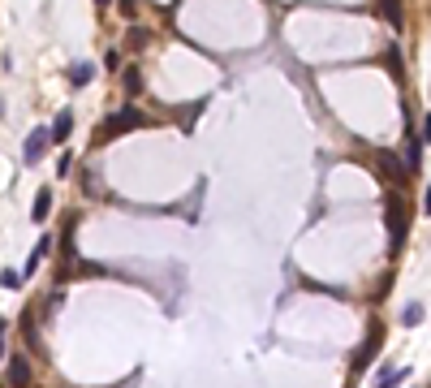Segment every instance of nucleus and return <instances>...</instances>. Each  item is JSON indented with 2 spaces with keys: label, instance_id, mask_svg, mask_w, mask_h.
<instances>
[{
  "label": "nucleus",
  "instance_id": "obj_17",
  "mask_svg": "<svg viewBox=\"0 0 431 388\" xmlns=\"http://www.w3.org/2000/svg\"><path fill=\"white\" fill-rule=\"evenodd\" d=\"M423 212H427V216H431V186H427V190H423Z\"/></svg>",
  "mask_w": 431,
  "mask_h": 388
},
{
  "label": "nucleus",
  "instance_id": "obj_13",
  "mask_svg": "<svg viewBox=\"0 0 431 388\" xmlns=\"http://www.w3.org/2000/svg\"><path fill=\"white\" fill-rule=\"evenodd\" d=\"M125 91H142V74H138V69L125 74Z\"/></svg>",
  "mask_w": 431,
  "mask_h": 388
},
{
  "label": "nucleus",
  "instance_id": "obj_1",
  "mask_svg": "<svg viewBox=\"0 0 431 388\" xmlns=\"http://www.w3.org/2000/svg\"><path fill=\"white\" fill-rule=\"evenodd\" d=\"M134 125H142L138 108H121V112H113V117L100 125V134H104V138H117V134H125V129H134Z\"/></svg>",
  "mask_w": 431,
  "mask_h": 388
},
{
  "label": "nucleus",
  "instance_id": "obj_14",
  "mask_svg": "<svg viewBox=\"0 0 431 388\" xmlns=\"http://www.w3.org/2000/svg\"><path fill=\"white\" fill-rule=\"evenodd\" d=\"M0 281H5L9 289H18V285H22V272H5V277H0Z\"/></svg>",
  "mask_w": 431,
  "mask_h": 388
},
{
  "label": "nucleus",
  "instance_id": "obj_19",
  "mask_svg": "<svg viewBox=\"0 0 431 388\" xmlns=\"http://www.w3.org/2000/svg\"><path fill=\"white\" fill-rule=\"evenodd\" d=\"M100 5H108V0H100Z\"/></svg>",
  "mask_w": 431,
  "mask_h": 388
},
{
  "label": "nucleus",
  "instance_id": "obj_12",
  "mask_svg": "<svg viewBox=\"0 0 431 388\" xmlns=\"http://www.w3.org/2000/svg\"><path fill=\"white\" fill-rule=\"evenodd\" d=\"M74 173V155H60L56 160V177H69Z\"/></svg>",
  "mask_w": 431,
  "mask_h": 388
},
{
  "label": "nucleus",
  "instance_id": "obj_2",
  "mask_svg": "<svg viewBox=\"0 0 431 388\" xmlns=\"http://www.w3.org/2000/svg\"><path fill=\"white\" fill-rule=\"evenodd\" d=\"M47 147H52V129H35V134L26 138V147H22V155H26V164H39V160L47 155Z\"/></svg>",
  "mask_w": 431,
  "mask_h": 388
},
{
  "label": "nucleus",
  "instance_id": "obj_15",
  "mask_svg": "<svg viewBox=\"0 0 431 388\" xmlns=\"http://www.w3.org/2000/svg\"><path fill=\"white\" fill-rule=\"evenodd\" d=\"M5 336H9V319H0V354H5V345H9Z\"/></svg>",
  "mask_w": 431,
  "mask_h": 388
},
{
  "label": "nucleus",
  "instance_id": "obj_18",
  "mask_svg": "<svg viewBox=\"0 0 431 388\" xmlns=\"http://www.w3.org/2000/svg\"><path fill=\"white\" fill-rule=\"evenodd\" d=\"M121 13H125V18H134V0H121Z\"/></svg>",
  "mask_w": 431,
  "mask_h": 388
},
{
  "label": "nucleus",
  "instance_id": "obj_10",
  "mask_svg": "<svg viewBox=\"0 0 431 388\" xmlns=\"http://www.w3.org/2000/svg\"><path fill=\"white\" fill-rule=\"evenodd\" d=\"M379 9H384V18L393 30H401V0H379Z\"/></svg>",
  "mask_w": 431,
  "mask_h": 388
},
{
  "label": "nucleus",
  "instance_id": "obj_9",
  "mask_svg": "<svg viewBox=\"0 0 431 388\" xmlns=\"http://www.w3.org/2000/svg\"><path fill=\"white\" fill-rule=\"evenodd\" d=\"M419 164H423V138L410 134V142H406V169H419Z\"/></svg>",
  "mask_w": 431,
  "mask_h": 388
},
{
  "label": "nucleus",
  "instance_id": "obj_11",
  "mask_svg": "<svg viewBox=\"0 0 431 388\" xmlns=\"http://www.w3.org/2000/svg\"><path fill=\"white\" fill-rule=\"evenodd\" d=\"M423 315H427V311H423V302H410L406 311H401V323H406V328H414V323H423Z\"/></svg>",
  "mask_w": 431,
  "mask_h": 388
},
{
  "label": "nucleus",
  "instance_id": "obj_6",
  "mask_svg": "<svg viewBox=\"0 0 431 388\" xmlns=\"http://www.w3.org/2000/svg\"><path fill=\"white\" fill-rule=\"evenodd\" d=\"M47 212H52V190H39L30 203V220H47Z\"/></svg>",
  "mask_w": 431,
  "mask_h": 388
},
{
  "label": "nucleus",
  "instance_id": "obj_8",
  "mask_svg": "<svg viewBox=\"0 0 431 388\" xmlns=\"http://www.w3.org/2000/svg\"><path fill=\"white\" fill-rule=\"evenodd\" d=\"M91 78H95V65H91V61H78L74 74H69V83H74V87H87Z\"/></svg>",
  "mask_w": 431,
  "mask_h": 388
},
{
  "label": "nucleus",
  "instance_id": "obj_16",
  "mask_svg": "<svg viewBox=\"0 0 431 388\" xmlns=\"http://www.w3.org/2000/svg\"><path fill=\"white\" fill-rule=\"evenodd\" d=\"M423 142H431V112H427V117H423V134H419Z\"/></svg>",
  "mask_w": 431,
  "mask_h": 388
},
{
  "label": "nucleus",
  "instance_id": "obj_4",
  "mask_svg": "<svg viewBox=\"0 0 431 388\" xmlns=\"http://www.w3.org/2000/svg\"><path fill=\"white\" fill-rule=\"evenodd\" d=\"M47 129H52V142H65V138L74 134V117H69V108H60V112H56V121L47 125Z\"/></svg>",
  "mask_w": 431,
  "mask_h": 388
},
{
  "label": "nucleus",
  "instance_id": "obj_7",
  "mask_svg": "<svg viewBox=\"0 0 431 388\" xmlns=\"http://www.w3.org/2000/svg\"><path fill=\"white\" fill-rule=\"evenodd\" d=\"M401 199H393L388 203V233H393V241H401L406 237V224H401V207H397Z\"/></svg>",
  "mask_w": 431,
  "mask_h": 388
},
{
  "label": "nucleus",
  "instance_id": "obj_3",
  "mask_svg": "<svg viewBox=\"0 0 431 388\" xmlns=\"http://www.w3.org/2000/svg\"><path fill=\"white\" fill-rule=\"evenodd\" d=\"M26 384H30V363L9 358V388H26Z\"/></svg>",
  "mask_w": 431,
  "mask_h": 388
},
{
  "label": "nucleus",
  "instance_id": "obj_5",
  "mask_svg": "<svg viewBox=\"0 0 431 388\" xmlns=\"http://www.w3.org/2000/svg\"><path fill=\"white\" fill-rule=\"evenodd\" d=\"M406 376H410L406 367H384V371L375 376V384H371V388H397V384H401Z\"/></svg>",
  "mask_w": 431,
  "mask_h": 388
}]
</instances>
